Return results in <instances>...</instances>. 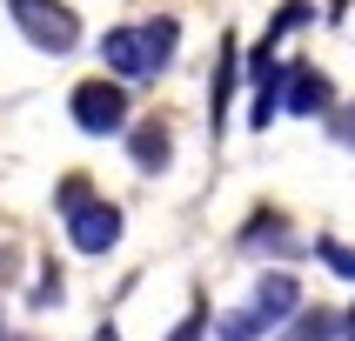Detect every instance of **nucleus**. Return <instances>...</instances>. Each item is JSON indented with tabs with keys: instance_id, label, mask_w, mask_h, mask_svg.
<instances>
[{
	"instance_id": "nucleus-1",
	"label": "nucleus",
	"mask_w": 355,
	"mask_h": 341,
	"mask_svg": "<svg viewBox=\"0 0 355 341\" xmlns=\"http://www.w3.org/2000/svg\"><path fill=\"white\" fill-rule=\"evenodd\" d=\"M175 40H181V27L168 14L161 20H128V27H107L101 34V60H107L114 80H155V74H168Z\"/></svg>"
},
{
	"instance_id": "nucleus-2",
	"label": "nucleus",
	"mask_w": 355,
	"mask_h": 341,
	"mask_svg": "<svg viewBox=\"0 0 355 341\" xmlns=\"http://www.w3.org/2000/svg\"><path fill=\"white\" fill-rule=\"evenodd\" d=\"M302 308V288H295V275H261V288L248 301H241L235 315H221L215 321V335L221 341H261V335H275L282 321Z\"/></svg>"
},
{
	"instance_id": "nucleus-3",
	"label": "nucleus",
	"mask_w": 355,
	"mask_h": 341,
	"mask_svg": "<svg viewBox=\"0 0 355 341\" xmlns=\"http://www.w3.org/2000/svg\"><path fill=\"white\" fill-rule=\"evenodd\" d=\"M60 221H67V241H74L80 255H107L121 241V208L87 194V181H67L60 187Z\"/></svg>"
},
{
	"instance_id": "nucleus-4",
	"label": "nucleus",
	"mask_w": 355,
	"mask_h": 341,
	"mask_svg": "<svg viewBox=\"0 0 355 341\" xmlns=\"http://www.w3.org/2000/svg\"><path fill=\"white\" fill-rule=\"evenodd\" d=\"M7 14L40 54H74L80 47V14L67 0H7Z\"/></svg>"
},
{
	"instance_id": "nucleus-5",
	"label": "nucleus",
	"mask_w": 355,
	"mask_h": 341,
	"mask_svg": "<svg viewBox=\"0 0 355 341\" xmlns=\"http://www.w3.org/2000/svg\"><path fill=\"white\" fill-rule=\"evenodd\" d=\"M67 107H74L80 134H121L128 127V87L121 80H80Z\"/></svg>"
},
{
	"instance_id": "nucleus-6",
	"label": "nucleus",
	"mask_w": 355,
	"mask_h": 341,
	"mask_svg": "<svg viewBox=\"0 0 355 341\" xmlns=\"http://www.w3.org/2000/svg\"><path fill=\"white\" fill-rule=\"evenodd\" d=\"M282 107L288 114H329L336 107V87H329V74H315V67H282Z\"/></svg>"
},
{
	"instance_id": "nucleus-7",
	"label": "nucleus",
	"mask_w": 355,
	"mask_h": 341,
	"mask_svg": "<svg viewBox=\"0 0 355 341\" xmlns=\"http://www.w3.org/2000/svg\"><path fill=\"white\" fill-rule=\"evenodd\" d=\"M128 147H135L141 174H161V167H168V127H161V120H141L135 134H128Z\"/></svg>"
},
{
	"instance_id": "nucleus-8",
	"label": "nucleus",
	"mask_w": 355,
	"mask_h": 341,
	"mask_svg": "<svg viewBox=\"0 0 355 341\" xmlns=\"http://www.w3.org/2000/svg\"><path fill=\"white\" fill-rule=\"evenodd\" d=\"M282 341H336V315H329V308H295Z\"/></svg>"
},
{
	"instance_id": "nucleus-9",
	"label": "nucleus",
	"mask_w": 355,
	"mask_h": 341,
	"mask_svg": "<svg viewBox=\"0 0 355 341\" xmlns=\"http://www.w3.org/2000/svg\"><path fill=\"white\" fill-rule=\"evenodd\" d=\"M228 94H235V40L221 47V74H215V120H221V107H228Z\"/></svg>"
},
{
	"instance_id": "nucleus-10",
	"label": "nucleus",
	"mask_w": 355,
	"mask_h": 341,
	"mask_svg": "<svg viewBox=\"0 0 355 341\" xmlns=\"http://www.w3.org/2000/svg\"><path fill=\"white\" fill-rule=\"evenodd\" d=\"M201 335H208V308H188V315H181L161 341H201Z\"/></svg>"
},
{
	"instance_id": "nucleus-11",
	"label": "nucleus",
	"mask_w": 355,
	"mask_h": 341,
	"mask_svg": "<svg viewBox=\"0 0 355 341\" xmlns=\"http://www.w3.org/2000/svg\"><path fill=\"white\" fill-rule=\"evenodd\" d=\"M315 255L329 261V268H336V275H349V281H355V248H342V241H322Z\"/></svg>"
},
{
	"instance_id": "nucleus-12",
	"label": "nucleus",
	"mask_w": 355,
	"mask_h": 341,
	"mask_svg": "<svg viewBox=\"0 0 355 341\" xmlns=\"http://www.w3.org/2000/svg\"><path fill=\"white\" fill-rule=\"evenodd\" d=\"M336 140H349V147H355V107H342V114H336Z\"/></svg>"
},
{
	"instance_id": "nucleus-13",
	"label": "nucleus",
	"mask_w": 355,
	"mask_h": 341,
	"mask_svg": "<svg viewBox=\"0 0 355 341\" xmlns=\"http://www.w3.org/2000/svg\"><path fill=\"white\" fill-rule=\"evenodd\" d=\"M336 335H342V341H355V308H349V315L336 321Z\"/></svg>"
}]
</instances>
